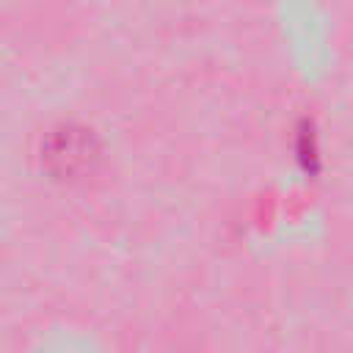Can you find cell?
<instances>
[{
    "mask_svg": "<svg viewBox=\"0 0 353 353\" xmlns=\"http://www.w3.org/2000/svg\"><path fill=\"white\" fill-rule=\"evenodd\" d=\"M102 160V146L94 130L77 121H58L47 127L39 143L41 168L61 182L88 179Z\"/></svg>",
    "mask_w": 353,
    "mask_h": 353,
    "instance_id": "obj_1",
    "label": "cell"
}]
</instances>
